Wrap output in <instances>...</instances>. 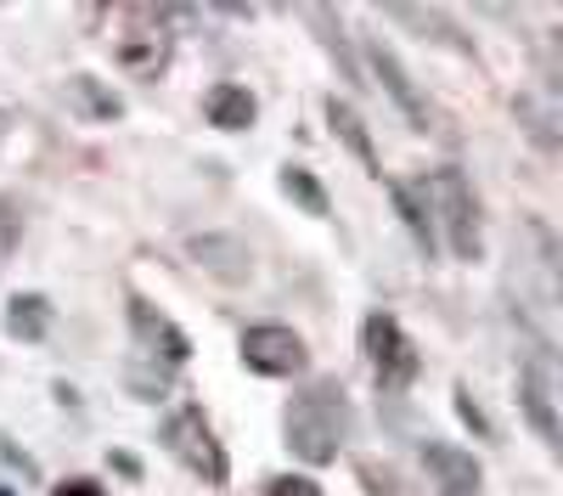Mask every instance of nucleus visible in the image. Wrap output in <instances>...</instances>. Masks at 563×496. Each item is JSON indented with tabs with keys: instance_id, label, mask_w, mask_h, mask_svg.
<instances>
[{
	"instance_id": "1",
	"label": "nucleus",
	"mask_w": 563,
	"mask_h": 496,
	"mask_svg": "<svg viewBox=\"0 0 563 496\" xmlns=\"http://www.w3.org/2000/svg\"><path fill=\"white\" fill-rule=\"evenodd\" d=\"M350 440V395L339 378H316L305 384L288 412H282V445L294 451L305 469H327L339 463V451Z\"/></svg>"
},
{
	"instance_id": "2",
	"label": "nucleus",
	"mask_w": 563,
	"mask_h": 496,
	"mask_svg": "<svg viewBox=\"0 0 563 496\" xmlns=\"http://www.w3.org/2000/svg\"><path fill=\"white\" fill-rule=\"evenodd\" d=\"M422 198H429L434 214V238L451 260L474 265L485 254V214H479V192L456 164H440L429 180H422Z\"/></svg>"
},
{
	"instance_id": "3",
	"label": "nucleus",
	"mask_w": 563,
	"mask_h": 496,
	"mask_svg": "<svg viewBox=\"0 0 563 496\" xmlns=\"http://www.w3.org/2000/svg\"><path fill=\"white\" fill-rule=\"evenodd\" d=\"M158 434H164V445H169V458H175L186 474H198L203 485H225V480H231L225 445L214 440V429H209V418H203V406H175Z\"/></svg>"
},
{
	"instance_id": "4",
	"label": "nucleus",
	"mask_w": 563,
	"mask_h": 496,
	"mask_svg": "<svg viewBox=\"0 0 563 496\" xmlns=\"http://www.w3.org/2000/svg\"><path fill=\"white\" fill-rule=\"evenodd\" d=\"M361 355L372 361V373H378V395H406L417 384V344L406 339V328L395 322L389 310H372L361 322Z\"/></svg>"
},
{
	"instance_id": "5",
	"label": "nucleus",
	"mask_w": 563,
	"mask_h": 496,
	"mask_svg": "<svg viewBox=\"0 0 563 496\" xmlns=\"http://www.w3.org/2000/svg\"><path fill=\"white\" fill-rule=\"evenodd\" d=\"M536 344V339H530ZM519 406H525V423L541 434L547 451L563 445V418H558V361L547 344H536L525 361H519Z\"/></svg>"
},
{
	"instance_id": "6",
	"label": "nucleus",
	"mask_w": 563,
	"mask_h": 496,
	"mask_svg": "<svg viewBox=\"0 0 563 496\" xmlns=\"http://www.w3.org/2000/svg\"><path fill=\"white\" fill-rule=\"evenodd\" d=\"M243 367L260 378H305L310 373V344L288 328V322H254L238 339Z\"/></svg>"
},
{
	"instance_id": "7",
	"label": "nucleus",
	"mask_w": 563,
	"mask_h": 496,
	"mask_svg": "<svg viewBox=\"0 0 563 496\" xmlns=\"http://www.w3.org/2000/svg\"><path fill=\"white\" fill-rule=\"evenodd\" d=\"M361 68L378 79V90L389 97V108H395L411 130H434V108H429V97H422V85L411 79V68L389 52L384 40H366V45H361ZM366 74H361V79H366Z\"/></svg>"
},
{
	"instance_id": "8",
	"label": "nucleus",
	"mask_w": 563,
	"mask_h": 496,
	"mask_svg": "<svg viewBox=\"0 0 563 496\" xmlns=\"http://www.w3.org/2000/svg\"><path fill=\"white\" fill-rule=\"evenodd\" d=\"M130 333L135 344L147 350V361H164V367H180V361H192V339H186V328L175 322V316H164L153 299L130 294Z\"/></svg>"
},
{
	"instance_id": "9",
	"label": "nucleus",
	"mask_w": 563,
	"mask_h": 496,
	"mask_svg": "<svg viewBox=\"0 0 563 496\" xmlns=\"http://www.w3.org/2000/svg\"><path fill=\"white\" fill-rule=\"evenodd\" d=\"M186 260L225 288H243L254 277V249L238 232H192L186 238Z\"/></svg>"
},
{
	"instance_id": "10",
	"label": "nucleus",
	"mask_w": 563,
	"mask_h": 496,
	"mask_svg": "<svg viewBox=\"0 0 563 496\" xmlns=\"http://www.w3.org/2000/svg\"><path fill=\"white\" fill-rule=\"evenodd\" d=\"M422 474H429L434 496H479L485 491V469L467 445L456 440H429L422 445Z\"/></svg>"
},
{
	"instance_id": "11",
	"label": "nucleus",
	"mask_w": 563,
	"mask_h": 496,
	"mask_svg": "<svg viewBox=\"0 0 563 496\" xmlns=\"http://www.w3.org/2000/svg\"><path fill=\"white\" fill-rule=\"evenodd\" d=\"M321 113H327V130H333V142H339V147H350V153H355V164H361L366 175H384L378 147H372V130H366V119H361V108H355V102L327 97V102H321Z\"/></svg>"
},
{
	"instance_id": "12",
	"label": "nucleus",
	"mask_w": 563,
	"mask_h": 496,
	"mask_svg": "<svg viewBox=\"0 0 563 496\" xmlns=\"http://www.w3.org/2000/svg\"><path fill=\"white\" fill-rule=\"evenodd\" d=\"M203 119H209L214 130H254L260 102H254V90H249V85H238V79H214V85L203 90Z\"/></svg>"
},
{
	"instance_id": "13",
	"label": "nucleus",
	"mask_w": 563,
	"mask_h": 496,
	"mask_svg": "<svg viewBox=\"0 0 563 496\" xmlns=\"http://www.w3.org/2000/svg\"><path fill=\"white\" fill-rule=\"evenodd\" d=\"M389 198H395V214L411 232L417 254L440 260V238H434V214H429V198H422V180H389Z\"/></svg>"
},
{
	"instance_id": "14",
	"label": "nucleus",
	"mask_w": 563,
	"mask_h": 496,
	"mask_svg": "<svg viewBox=\"0 0 563 496\" xmlns=\"http://www.w3.org/2000/svg\"><path fill=\"white\" fill-rule=\"evenodd\" d=\"M68 102L90 119V124H119L124 119V97L113 85H102L97 74H74L68 79Z\"/></svg>"
},
{
	"instance_id": "15",
	"label": "nucleus",
	"mask_w": 563,
	"mask_h": 496,
	"mask_svg": "<svg viewBox=\"0 0 563 496\" xmlns=\"http://www.w3.org/2000/svg\"><path fill=\"white\" fill-rule=\"evenodd\" d=\"M276 187L288 192L310 220H327V214H333V198H327V187H321V180H316L305 164H282V169H276Z\"/></svg>"
},
{
	"instance_id": "16",
	"label": "nucleus",
	"mask_w": 563,
	"mask_h": 496,
	"mask_svg": "<svg viewBox=\"0 0 563 496\" xmlns=\"http://www.w3.org/2000/svg\"><path fill=\"white\" fill-rule=\"evenodd\" d=\"M7 333L23 339V344H40L45 333H52V305H45L40 294H18L7 305Z\"/></svg>"
},
{
	"instance_id": "17",
	"label": "nucleus",
	"mask_w": 563,
	"mask_h": 496,
	"mask_svg": "<svg viewBox=\"0 0 563 496\" xmlns=\"http://www.w3.org/2000/svg\"><path fill=\"white\" fill-rule=\"evenodd\" d=\"M389 18H400V23H417V34L422 40H440V45H456V52H467V40L440 18V12H422V7H389Z\"/></svg>"
},
{
	"instance_id": "18",
	"label": "nucleus",
	"mask_w": 563,
	"mask_h": 496,
	"mask_svg": "<svg viewBox=\"0 0 563 496\" xmlns=\"http://www.w3.org/2000/svg\"><path fill=\"white\" fill-rule=\"evenodd\" d=\"M512 113H519V124L541 142V153H558V130H552V102H536V97H519L512 102Z\"/></svg>"
},
{
	"instance_id": "19",
	"label": "nucleus",
	"mask_w": 563,
	"mask_h": 496,
	"mask_svg": "<svg viewBox=\"0 0 563 496\" xmlns=\"http://www.w3.org/2000/svg\"><path fill=\"white\" fill-rule=\"evenodd\" d=\"M130 395L135 400H169V367H164V361H135V367H130Z\"/></svg>"
},
{
	"instance_id": "20",
	"label": "nucleus",
	"mask_w": 563,
	"mask_h": 496,
	"mask_svg": "<svg viewBox=\"0 0 563 496\" xmlns=\"http://www.w3.org/2000/svg\"><path fill=\"white\" fill-rule=\"evenodd\" d=\"M451 406H456L462 429L474 434V440H496V423H490V412H485V406H479L474 395H467V384H456V389H451Z\"/></svg>"
},
{
	"instance_id": "21",
	"label": "nucleus",
	"mask_w": 563,
	"mask_h": 496,
	"mask_svg": "<svg viewBox=\"0 0 563 496\" xmlns=\"http://www.w3.org/2000/svg\"><path fill=\"white\" fill-rule=\"evenodd\" d=\"M265 496H321V485H316L310 474H276V480L265 485Z\"/></svg>"
},
{
	"instance_id": "22",
	"label": "nucleus",
	"mask_w": 563,
	"mask_h": 496,
	"mask_svg": "<svg viewBox=\"0 0 563 496\" xmlns=\"http://www.w3.org/2000/svg\"><path fill=\"white\" fill-rule=\"evenodd\" d=\"M52 496H102V485H97V480H85V474H74V480H63Z\"/></svg>"
},
{
	"instance_id": "23",
	"label": "nucleus",
	"mask_w": 563,
	"mask_h": 496,
	"mask_svg": "<svg viewBox=\"0 0 563 496\" xmlns=\"http://www.w3.org/2000/svg\"><path fill=\"white\" fill-rule=\"evenodd\" d=\"M108 469H119L124 480H141V458H135V451H108Z\"/></svg>"
},
{
	"instance_id": "24",
	"label": "nucleus",
	"mask_w": 563,
	"mask_h": 496,
	"mask_svg": "<svg viewBox=\"0 0 563 496\" xmlns=\"http://www.w3.org/2000/svg\"><path fill=\"white\" fill-rule=\"evenodd\" d=\"M0 496H18V491H12V485H0Z\"/></svg>"
},
{
	"instance_id": "25",
	"label": "nucleus",
	"mask_w": 563,
	"mask_h": 496,
	"mask_svg": "<svg viewBox=\"0 0 563 496\" xmlns=\"http://www.w3.org/2000/svg\"><path fill=\"white\" fill-rule=\"evenodd\" d=\"M0 124H7V119H0Z\"/></svg>"
}]
</instances>
